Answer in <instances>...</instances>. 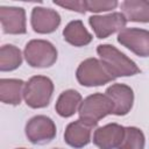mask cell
<instances>
[{"label":"cell","mask_w":149,"mask_h":149,"mask_svg":"<svg viewBox=\"0 0 149 149\" xmlns=\"http://www.w3.org/2000/svg\"><path fill=\"white\" fill-rule=\"evenodd\" d=\"M97 52L100 57V61L105 64L114 78L134 76L141 72L135 62H133L112 44H99Z\"/></svg>","instance_id":"obj_1"},{"label":"cell","mask_w":149,"mask_h":149,"mask_svg":"<svg viewBox=\"0 0 149 149\" xmlns=\"http://www.w3.org/2000/svg\"><path fill=\"white\" fill-rule=\"evenodd\" d=\"M113 102L106 94L94 93L81 101L78 113L81 121L90 125L91 127H95L101 119L108 114H113Z\"/></svg>","instance_id":"obj_2"},{"label":"cell","mask_w":149,"mask_h":149,"mask_svg":"<svg viewBox=\"0 0 149 149\" xmlns=\"http://www.w3.org/2000/svg\"><path fill=\"white\" fill-rule=\"evenodd\" d=\"M54 93V84L50 78L44 76H34L24 85L23 98L31 108L47 107Z\"/></svg>","instance_id":"obj_3"},{"label":"cell","mask_w":149,"mask_h":149,"mask_svg":"<svg viewBox=\"0 0 149 149\" xmlns=\"http://www.w3.org/2000/svg\"><path fill=\"white\" fill-rule=\"evenodd\" d=\"M76 77L80 85L87 87L105 85L115 79L105 64L97 58H87L83 61L77 69Z\"/></svg>","instance_id":"obj_4"},{"label":"cell","mask_w":149,"mask_h":149,"mask_svg":"<svg viewBox=\"0 0 149 149\" xmlns=\"http://www.w3.org/2000/svg\"><path fill=\"white\" fill-rule=\"evenodd\" d=\"M24 58L33 68H49L57 61V50L52 43L44 40H31L26 44Z\"/></svg>","instance_id":"obj_5"},{"label":"cell","mask_w":149,"mask_h":149,"mask_svg":"<svg viewBox=\"0 0 149 149\" xmlns=\"http://www.w3.org/2000/svg\"><path fill=\"white\" fill-rule=\"evenodd\" d=\"M26 135L34 144H47L56 136V125L45 115H36L27 122Z\"/></svg>","instance_id":"obj_6"},{"label":"cell","mask_w":149,"mask_h":149,"mask_svg":"<svg viewBox=\"0 0 149 149\" xmlns=\"http://www.w3.org/2000/svg\"><path fill=\"white\" fill-rule=\"evenodd\" d=\"M88 23L98 38H106L119 30H123L127 20L122 13L114 12L107 15H92L88 17Z\"/></svg>","instance_id":"obj_7"},{"label":"cell","mask_w":149,"mask_h":149,"mask_svg":"<svg viewBox=\"0 0 149 149\" xmlns=\"http://www.w3.org/2000/svg\"><path fill=\"white\" fill-rule=\"evenodd\" d=\"M118 42L140 57H149V30L125 28L119 33Z\"/></svg>","instance_id":"obj_8"},{"label":"cell","mask_w":149,"mask_h":149,"mask_svg":"<svg viewBox=\"0 0 149 149\" xmlns=\"http://www.w3.org/2000/svg\"><path fill=\"white\" fill-rule=\"evenodd\" d=\"M30 23L35 33L50 34L54 33L61 24V15L51 8L35 7L31 10Z\"/></svg>","instance_id":"obj_9"},{"label":"cell","mask_w":149,"mask_h":149,"mask_svg":"<svg viewBox=\"0 0 149 149\" xmlns=\"http://www.w3.org/2000/svg\"><path fill=\"white\" fill-rule=\"evenodd\" d=\"M105 94L113 102L114 106L113 114L121 116L130 112L134 102V93L128 85L113 84L109 87H107Z\"/></svg>","instance_id":"obj_10"},{"label":"cell","mask_w":149,"mask_h":149,"mask_svg":"<svg viewBox=\"0 0 149 149\" xmlns=\"http://www.w3.org/2000/svg\"><path fill=\"white\" fill-rule=\"evenodd\" d=\"M0 21L5 34H26V12L21 7H0Z\"/></svg>","instance_id":"obj_11"},{"label":"cell","mask_w":149,"mask_h":149,"mask_svg":"<svg viewBox=\"0 0 149 149\" xmlns=\"http://www.w3.org/2000/svg\"><path fill=\"white\" fill-rule=\"evenodd\" d=\"M123 135L125 127L118 123H108L94 132L93 143L99 149H115L120 146Z\"/></svg>","instance_id":"obj_12"},{"label":"cell","mask_w":149,"mask_h":149,"mask_svg":"<svg viewBox=\"0 0 149 149\" xmlns=\"http://www.w3.org/2000/svg\"><path fill=\"white\" fill-rule=\"evenodd\" d=\"M92 128L93 127L85 123L80 119L76 120L66 126L65 133H64V140L72 148H76V149L83 148L87 146L91 141Z\"/></svg>","instance_id":"obj_13"},{"label":"cell","mask_w":149,"mask_h":149,"mask_svg":"<svg viewBox=\"0 0 149 149\" xmlns=\"http://www.w3.org/2000/svg\"><path fill=\"white\" fill-rule=\"evenodd\" d=\"M24 81L21 79H0V100L3 104L19 105L24 90Z\"/></svg>","instance_id":"obj_14"},{"label":"cell","mask_w":149,"mask_h":149,"mask_svg":"<svg viewBox=\"0 0 149 149\" xmlns=\"http://www.w3.org/2000/svg\"><path fill=\"white\" fill-rule=\"evenodd\" d=\"M63 36L68 43L74 47H84L92 41V35L87 31L80 20L69 22L63 30Z\"/></svg>","instance_id":"obj_15"},{"label":"cell","mask_w":149,"mask_h":149,"mask_svg":"<svg viewBox=\"0 0 149 149\" xmlns=\"http://www.w3.org/2000/svg\"><path fill=\"white\" fill-rule=\"evenodd\" d=\"M121 10L127 21L149 22V1L126 0L121 2Z\"/></svg>","instance_id":"obj_16"},{"label":"cell","mask_w":149,"mask_h":149,"mask_svg":"<svg viewBox=\"0 0 149 149\" xmlns=\"http://www.w3.org/2000/svg\"><path fill=\"white\" fill-rule=\"evenodd\" d=\"M81 104V95L76 90H66L61 93L56 102V112L63 118H70Z\"/></svg>","instance_id":"obj_17"},{"label":"cell","mask_w":149,"mask_h":149,"mask_svg":"<svg viewBox=\"0 0 149 149\" xmlns=\"http://www.w3.org/2000/svg\"><path fill=\"white\" fill-rule=\"evenodd\" d=\"M22 63V55L19 48L13 44H5L0 49V70L13 71Z\"/></svg>","instance_id":"obj_18"},{"label":"cell","mask_w":149,"mask_h":149,"mask_svg":"<svg viewBox=\"0 0 149 149\" xmlns=\"http://www.w3.org/2000/svg\"><path fill=\"white\" fill-rule=\"evenodd\" d=\"M146 137L141 129L136 127H125L123 139L118 149H144Z\"/></svg>","instance_id":"obj_19"},{"label":"cell","mask_w":149,"mask_h":149,"mask_svg":"<svg viewBox=\"0 0 149 149\" xmlns=\"http://www.w3.org/2000/svg\"><path fill=\"white\" fill-rule=\"evenodd\" d=\"M118 6V1H101V0H91L86 1V8L87 10L92 13H99V12H106L114 9Z\"/></svg>","instance_id":"obj_20"},{"label":"cell","mask_w":149,"mask_h":149,"mask_svg":"<svg viewBox=\"0 0 149 149\" xmlns=\"http://www.w3.org/2000/svg\"><path fill=\"white\" fill-rule=\"evenodd\" d=\"M55 5L68 8L69 10H74L78 13L84 14L87 8H86V0L84 1H79V0H70V1H54Z\"/></svg>","instance_id":"obj_21"},{"label":"cell","mask_w":149,"mask_h":149,"mask_svg":"<svg viewBox=\"0 0 149 149\" xmlns=\"http://www.w3.org/2000/svg\"><path fill=\"white\" fill-rule=\"evenodd\" d=\"M17 149H26V148H17Z\"/></svg>","instance_id":"obj_22"}]
</instances>
